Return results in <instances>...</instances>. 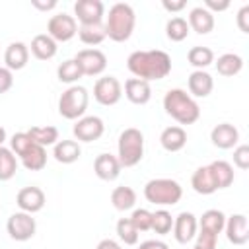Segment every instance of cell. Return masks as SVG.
Returning a JSON list of instances; mask_svg holds the SVG:
<instances>
[{
	"label": "cell",
	"mask_w": 249,
	"mask_h": 249,
	"mask_svg": "<svg viewBox=\"0 0 249 249\" xmlns=\"http://www.w3.org/2000/svg\"><path fill=\"white\" fill-rule=\"evenodd\" d=\"M216 245H218V235H214L210 231H204V230H200L196 233V247H200V249H216Z\"/></svg>",
	"instance_id": "42"
},
{
	"label": "cell",
	"mask_w": 249,
	"mask_h": 249,
	"mask_svg": "<svg viewBox=\"0 0 249 249\" xmlns=\"http://www.w3.org/2000/svg\"><path fill=\"white\" fill-rule=\"evenodd\" d=\"M115 230H117V237L124 243V245H136L138 243V230L132 226V222H130V218H121L119 222H117V226H115Z\"/></svg>",
	"instance_id": "38"
},
{
	"label": "cell",
	"mask_w": 249,
	"mask_h": 249,
	"mask_svg": "<svg viewBox=\"0 0 249 249\" xmlns=\"http://www.w3.org/2000/svg\"><path fill=\"white\" fill-rule=\"evenodd\" d=\"M144 158V134L134 128L128 126L119 134V142H117V160L121 163V167H134L136 163H140Z\"/></svg>",
	"instance_id": "4"
},
{
	"label": "cell",
	"mask_w": 249,
	"mask_h": 249,
	"mask_svg": "<svg viewBox=\"0 0 249 249\" xmlns=\"http://www.w3.org/2000/svg\"><path fill=\"white\" fill-rule=\"evenodd\" d=\"M47 35L51 39H54L56 43H66L70 41L72 37L78 35V23H76V18L68 16V14H56L49 19L47 23Z\"/></svg>",
	"instance_id": "7"
},
{
	"label": "cell",
	"mask_w": 249,
	"mask_h": 249,
	"mask_svg": "<svg viewBox=\"0 0 249 249\" xmlns=\"http://www.w3.org/2000/svg\"><path fill=\"white\" fill-rule=\"evenodd\" d=\"M210 140L216 148L220 150H230L233 146H237L239 142V130L231 124V123H220L212 128L210 132Z\"/></svg>",
	"instance_id": "16"
},
{
	"label": "cell",
	"mask_w": 249,
	"mask_h": 249,
	"mask_svg": "<svg viewBox=\"0 0 249 249\" xmlns=\"http://www.w3.org/2000/svg\"><path fill=\"white\" fill-rule=\"evenodd\" d=\"M121 163L113 154H99L93 161V171L101 181H115L121 175Z\"/></svg>",
	"instance_id": "18"
},
{
	"label": "cell",
	"mask_w": 249,
	"mask_h": 249,
	"mask_svg": "<svg viewBox=\"0 0 249 249\" xmlns=\"http://www.w3.org/2000/svg\"><path fill=\"white\" fill-rule=\"evenodd\" d=\"M31 146H33V140L29 138L27 132H16V134L10 138V150H12L18 158H21Z\"/></svg>",
	"instance_id": "39"
},
{
	"label": "cell",
	"mask_w": 249,
	"mask_h": 249,
	"mask_svg": "<svg viewBox=\"0 0 249 249\" xmlns=\"http://www.w3.org/2000/svg\"><path fill=\"white\" fill-rule=\"evenodd\" d=\"M202 8H206L210 14H214V12H224V10H228V8H230V2H228V0H222V2H216V0H206Z\"/></svg>",
	"instance_id": "45"
},
{
	"label": "cell",
	"mask_w": 249,
	"mask_h": 249,
	"mask_svg": "<svg viewBox=\"0 0 249 249\" xmlns=\"http://www.w3.org/2000/svg\"><path fill=\"white\" fill-rule=\"evenodd\" d=\"M193 249H200V247H196V245H195V247H193Z\"/></svg>",
	"instance_id": "51"
},
{
	"label": "cell",
	"mask_w": 249,
	"mask_h": 249,
	"mask_svg": "<svg viewBox=\"0 0 249 249\" xmlns=\"http://www.w3.org/2000/svg\"><path fill=\"white\" fill-rule=\"evenodd\" d=\"M14 86V74L6 66H0V93H6Z\"/></svg>",
	"instance_id": "43"
},
{
	"label": "cell",
	"mask_w": 249,
	"mask_h": 249,
	"mask_svg": "<svg viewBox=\"0 0 249 249\" xmlns=\"http://www.w3.org/2000/svg\"><path fill=\"white\" fill-rule=\"evenodd\" d=\"M237 27L243 33H249V6H243L237 12Z\"/></svg>",
	"instance_id": "44"
},
{
	"label": "cell",
	"mask_w": 249,
	"mask_h": 249,
	"mask_svg": "<svg viewBox=\"0 0 249 249\" xmlns=\"http://www.w3.org/2000/svg\"><path fill=\"white\" fill-rule=\"evenodd\" d=\"M144 196L148 202L156 206H173L181 200L183 187L175 179L158 177V179H150L144 185Z\"/></svg>",
	"instance_id": "5"
},
{
	"label": "cell",
	"mask_w": 249,
	"mask_h": 249,
	"mask_svg": "<svg viewBox=\"0 0 249 249\" xmlns=\"http://www.w3.org/2000/svg\"><path fill=\"white\" fill-rule=\"evenodd\" d=\"M126 68L138 80L152 82L163 80L171 72V56L165 51L152 49V51H134L126 58Z\"/></svg>",
	"instance_id": "1"
},
{
	"label": "cell",
	"mask_w": 249,
	"mask_h": 249,
	"mask_svg": "<svg viewBox=\"0 0 249 249\" xmlns=\"http://www.w3.org/2000/svg\"><path fill=\"white\" fill-rule=\"evenodd\" d=\"M19 160H21V165H23L27 171H41V169L47 165V150H45L43 146L33 144Z\"/></svg>",
	"instance_id": "31"
},
{
	"label": "cell",
	"mask_w": 249,
	"mask_h": 249,
	"mask_svg": "<svg viewBox=\"0 0 249 249\" xmlns=\"http://www.w3.org/2000/svg\"><path fill=\"white\" fill-rule=\"evenodd\" d=\"M95 249H123V247H121L115 239H109V237H107V239H101Z\"/></svg>",
	"instance_id": "49"
},
{
	"label": "cell",
	"mask_w": 249,
	"mask_h": 249,
	"mask_svg": "<svg viewBox=\"0 0 249 249\" xmlns=\"http://www.w3.org/2000/svg\"><path fill=\"white\" fill-rule=\"evenodd\" d=\"M16 202H18V206H19V210H21V212L35 214V212L43 210V206H45L47 198H45V193H43L39 187L29 185V187H23V189L18 193Z\"/></svg>",
	"instance_id": "14"
},
{
	"label": "cell",
	"mask_w": 249,
	"mask_h": 249,
	"mask_svg": "<svg viewBox=\"0 0 249 249\" xmlns=\"http://www.w3.org/2000/svg\"><path fill=\"white\" fill-rule=\"evenodd\" d=\"M29 60V47L21 41H16V43H10L6 53H4V62H6V68L8 70H21L25 68Z\"/></svg>",
	"instance_id": "20"
},
{
	"label": "cell",
	"mask_w": 249,
	"mask_h": 249,
	"mask_svg": "<svg viewBox=\"0 0 249 249\" xmlns=\"http://www.w3.org/2000/svg\"><path fill=\"white\" fill-rule=\"evenodd\" d=\"M187 23H189V29L196 31L198 35H206V33H210L214 29V14H210L202 6H196V8H193L189 12Z\"/></svg>",
	"instance_id": "21"
},
{
	"label": "cell",
	"mask_w": 249,
	"mask_h": 249,
	"mask_svg": "<svg viewBox=\"0 0 249 249\" xmlns=\"http://www.w3.org/2000/svg\"><path fill=\"white\" fill-rule=\"evenodd\" d=\"M82 76H84V74H82V68L78 66V62H76L74 58L64 60V62L58 64V68H56V78H58L60 82H64V84H70V86H74Z\"/></svg>",
	"instance_id": "36"
},
{
	"label": "cell",
	"mask_w": 249,
	"mask_h": 249,
	"mask_svg": "<svg viewBox=\"0 0 249 249\" xmlns=\"http://www.w3.org/2000/svg\"><path fill=\"white\" fill-rule=\"evenodd\" d=\"M160 144L165 152H179L187 144V132L183 126H167L160 134Z\"/></svg>",
	"instance_id": "22"
},
{
	"label": "cell",
	"mask_w": 249,
	"mask_h": 249,
	"mask_svg": "<svg viewBox=\"0 0 249 249\" xmlns=\"http://www.w3.org/2000/svg\"><path fill=\"white\" fill-rule=\"evenodd\" d=\"M191 187L195 189V193L198 195H212L216 193V183L212 179V173L208 169V165H202V167H196L193 177H191Z\"/></svg>",
	"instance_id": "26"
},
{
	"label": "cell",
	"mask_w": 249,
	"mask_h": 249,
	"mask_svg": "<svg viewBox=\"0 0 249 249\" xmlns=\"http://www.w3.org/2000/svg\"><path fill=\"white\" fill-rule=\"evenodd\" d=\"M124 95L134 105H146L152 99L150 82H144V80H138V78H128L124 82Z\"/></svg>",
	"instance_id": "19"
},
{
	"label": "cell",
	"mask_w": 249,
	"mask_h": 249,
	"mask_svg": "<svg viewBox=\"0 0 249 249\" xmlns=\"http://www.w3.org/2000/svg\"><path fill=\"white\" fill-rule=\"evenodd\" d=\"M111 204L115 210H130L134 208L136 204V193L132 187H126V185H121V187H115L113 193H111Z\"/></svg>",
	"instance_id": "28"
},
{
	"label": "cell",
	"mask_w": 249,
	"mask_h": 249,
	"mask_svg": "<svg viewBox=\"0 0 249 249\" xmlns=\"http://www.w3.org/2000/svg\"><path fill=\"white\" fill-rule=\"evenodd\" d=\"M165 35H167V39L173 41V43L185 41L187 35H189V23H187V19L181 18V16L171 18V19L165 23Z\"/></svg>",
	"instance_id": "35"
},
{
	"label": "cell",
	"mask_w": 249,
	"mask_h": 249,
	"mask_svg": "<svg viewBox=\"0 0 249 249\" xmlns=\"http://www.w3.org/2000/svg\"><path fill=\"white\" fill-rule=\"evenodd\" d=\"M58 51V45L54 39H51L47 33H39L31 39V54L37 60H51Z\"/></svg>",
	"instance_id": "24"
},
{
	"label": "cell",
	"mask_w": 249,
	"mask_h": 249,
	"mask_svg": "<svg viewBox=\"0 0 249 249\" xmlns=\"http://www.w3.org/2000/svg\"><path fill=\"white\" fill-rule=\"evenodd\" d=\"M130 222L132 226L140 231H148L152 228V212L146 210V208H134L132 214H130Z\"/></svg>",
	"instance_id": "40"
},
{
	"label": "cell",
	"mask_w": 249,
	"mask_h": 249,
	"mask_svg": "<svg viewBox=\"0 0 249 249\" xmlns=\"http://www.w3.org/2000/svg\"><path fill=\"white\" fill-rule=\"evenodd\" d=\"M25 132L29 134V138L33 140V144L43 146V148L54 146L58 142V128L56 126H51V124H47V126H31Z\"/></svg>",
	"instance_id": "29"
},
{
	"label": "cell",
	"mask_w": 249,
	"mask_h": 249,
	"mask_svg": "<svg viewBox=\"0 0 249 249\" xmlns=\"http://www.w3.org/2000/svg\"><path fill=\"white\" fill-rule=\"evenodd\" d=\"M208 169L212 173V179L216 183V189H226L233 183V165L226 160H216L212 163H208Z\"/></svg>",
	"instance_id": "25"
},
{
	"label": "cell",
	"mask_w": 249,
	"mask_h": 249,
	"mask_svg": "<svg viewBox=\"0 0 249 249\" xmlns=\"http://www.w3.org/2000/svg\"><path fill=\"white\" fill-rule=\"evenodd\" d=\"M198 230V220L193 212H181L173 218V235L177 239V243H189L193 241V237L196 235Z\"/></svg>",
	"instance_id": "13"
},
{
	"label": "cell",
	"mask_w": 249,
	"mask_h": 249,
	"mask_svg": "<svg viewBox=\"0 0 249 249\" xmlns=\"http://www.w3.org/2000/svg\"><path fill=\"white\" fill-rule=\"evenodd\" d=\"M18 171V156L6 148L0 146V181H10Z\"/></svg>",
	"instance_id": "33"
},
{
	"label": "cell",
	"mask_w": 249,
	"mask_h": 249,
	"mask_svg": "<svg viewBox=\"0 0 249 249\" xmlns=\"http://www.w3.org/2000/svg\"><path fill=\"white\" fill-rule=\"evenodd\" d=\"M31 4H33V8H37V10H43V12H49V10H53V8H56V0H49V2H41V0H33Z\"/></svg>",
	"instance_id": "48"
},
{
	"label": "cell",
	"mask_w": 249,
	"mask_h": 249,
	"mask_svg": "<svg viewBox=\"0 0 249 249\" xmlns=\"http://www.w3.org/2000/svg\"><path fill=\"white\" fill-rule=\"evenodd\" d=\"M74 14L80 25H93V23H101L105 16V6L101 0H78L74 4Z\"/></svg>",
	"instance_id": "12"
},
{
	"label": "cell",
	"mask_w": 249,
	"mask_h": 249,
	"mask_svg": "<svg viewBox=\"0 0 249 249\" xmlns=\"http://www.w3.org/2000/svg\"><path fill=\"white\" fill-rule=\"evenodd\" d=\"M224 224H226V214L218 208H210V210L202 212V216L198 220V228L204 231H210L214 235H218L224 230Z\"/></svg>",
	"instance_id": "30"
},
{
	"label": "cell",
	"mask_w": 249,
	"mask_h": 249,
	"mask_svg": "<svg viewBox=\"0 0 249 249\" xmlns=\"http://www.w3.org/2000/svg\"><path fill=\"white\" fill-rule=\"evenodd\" d=\"M187 86H189V95L193 99L195 97H208L214 89V80L206 70H195L189 74Z\"/></svg>",
	"instance_id": "17"
},
{
	"label": "cell",
	"mask_w": 249,
	"mask_h": 249,
	"mask_svg": "<svg viewBox=\"0 0 249 249\" xmlns=\"http://www.w3.org/2000/svg\"><path fill=\"white\" fill-rule=\"evenodd\" d=\"M105 132V124L103 121L97 117V115H88V117H82L74 123L72 126V134L78 142H93V140H99Z\"/></svg>",
	"instance_id": "10"
},
{
	"label": "cell",
	"mask_w": 249,
	"mask_h": 249,
	"mask_svg": "<svg viewBox=\"0 0 249 249\" xmlns=\"http://www.w3.org/2000/svg\"><path fill=\"white\" fill-rule=\"evenodd\" d=\"M6 230L10 233V237L14 241H27L35 235V230H37V224H35V218L33 214H27V212H14L8 222H6Z\"/></svg>",
	"instance_id": "8"
},
{
	"label": "cell",
	"mask_w": 249,
	"mask_h": 249,
	"mask_svg": "<svg viewBox=\"0 0 249 249\" xmlns=\"http://www.w3.org/2000/svg\"><path fill=\"white\" fill-rule=\"evenodd\" d=\"M226 237L233 245H245L249 239V228H247V216L245 214H231L226 218L224 224Z\"/></svg>",
	"instance_id": "15"
},
{
	"label": "cell",
	"mask_w": 249,
	"mask_h": 249,
	"mask_svg": "<svg viewBox=\"0 0 249 249\" xmlns=\"http://www.w3.org/2000/svg\"><path fill=\"white\" fill-rule=\"evenodd\" d=\"M233 163L239 169H247L249 167V146L247 144H239L233 150Z\"/></svg>",
	"instance_id": "41"
},
{
	"label": "cell",
	"mask_w": 249,
	"mask_h": 249,
	"mask_svg": "<svg viewBox=\"0 0 249 249\" xmlns=\"http://www.w3.org/2000/svg\"><path fill=\"white\" fill-rule=\"evenodd\" d=\"M216 64V70L220 76H226V78H231L235 74L241 72L243 68V58L235 53H224L218 56V60L214 62Z\"/></svg>",
	"instance_id": "27"
},
{
	"label": "cell",
	"mask_w": 249,
	"mask_h": 249,
	"mask_svg": "<svg viewBox=\"0 0 249 249\" xmlns=\"http://www.w3.org/2000/svg\"><path fill=\"white\" fill-rule=\"evenodd\" d=\"M163 109L179 124H193L200 119L198 103L181 88H173L163 95Z\"/></svg>",
	"instance_id": "3"
},
{
	"label": "cell",
	"mask_w": 249,
	"mask_h": 249,
	"mask_svg": "<svg viewBox=\"0 0 249 249\" xmlns=\"http://www.w3.org/2000/svg\"><path fill=\"white\" fill-rule=\"evenodd\" d=\"M74 60L82 68L84 76H99L107 68V56L99 49H82L74 56Z\"/></svg>",
	"instance_id": "11"
},
{
	"label": "cell",
	"mask_w": 249,
	"mask_h": 249,
	"mask_svg": "<svg viewBox=\"0 0 249 249\" xmlns=\"http://www.w3.org/2000/svg\"><path fill=\"white\" fill-rule=\"evenodd\" d=\"M78 37L84 45H99L105 41V29H103V23H93V25H80L78 27Z\"/></svg>",
	"instance_id": "34"
},
{
	"label": "cell",
	"mask_w": 249,
	"mask_h": 249,
	"mask_svg": "<svg viewBox=\"0 0 249 249\" xmlns=\"http://www.w3.org/2000/svg\"><path fill=\"white\" fill-rule=\"evenodd\" d=\"M187 60H189V64L195 66L196 70H204L206 66H210V64L214 62V53H212V49H208V47L196 45V47H191V49H189Z\"/></svg>",
	"instance_id": "32"
},
{
	"label": "cell",
	"mask_w": 249,
	"mask_h": 249,
	"mask_svg": "<svg viewBox=\"0 0 249 249\" xmlns=\"http://www.w3.org/2000/svg\"><path fill=\"white\" fill-rule=\"evenodd\" d=\"M161 6H163V10L175 14V12H181V10L187 6V2H185V0H177V2H173V0H171V2H169V0H163Z\"/></svg>",
	"instance_id": "46"
},
{
	"label": "cell",
	"mask_w": 249,
	"mask_h": 249,
	"mask_svg": "<svg viewBox=\"0 0 249 249\" xmlns=\"http://www.w3.org/2000/svg\"><path fill=\"white\" fill-rule=\"evenodd\" d=\"M138 249H169L167 243L160 241V239H146L138 245Z\"/></svg>",
	"instance_id": "47"
},
{
	"label": "cell",
	"mask_w": 249,
	"mask_h": 249,
	"mask_svg": "<svg viewBox=\"0 0 249 249\" xmlns=\"http://www.w3.org/2000/svg\"><path fill=\"white\" fill-rule=\"evenodd\" d=\"M4 142H6V130L4 126H0V146H4Z\"/></svg>",
	"instance_id": "50"
},
{
	"label": "cell",
	"mask_w": 249,
	"mask_h": 249,
	"mask_svg": "<svg viewBox=\"0 0 249 249\" xmlns=\"http://www.w3.org/2000/svg\"><path fill=\"white\" fill-rule=\"evenodd\" d=\"M150 230L156 231L158 235H167L173 230V216L165 208L152 212V228Z\"/></svg>",
	"instance_id": "37"
},
{
	"label": "cell",
	"mask_w": 249,
	"mask_h": 249,
	"mask_svg": "<svg viewBox=\"0 0 249 249\" xmlns=\"http://www.w3.org/2000/svg\"><path fill=\"white\" fill-rule=\"evenodd\" d=\"M88 101H89V93L84 86H70L62 91V95L58 97V113L60 117L68 119V121H78L84 117L86 109H88Z\"/></svg>",
	"instance_id": "6"
},
{
	"label": "cell",
	"mask_w": 249,
	"mask_h": 249,
	"mask_svg": "<svg viewBox=\"0 0 249 249\" xmlns=\"http://www.w3.org/2000/svg\"><path fill=\"white\" fill-rule=\"evenodd\" d=\"M80 156H82V148L76 140H58L53 148V158L64 165L78 161Z\"/></svg>",
	"instance_id": "23"
},
{
	"label": "cell",
	"mask_w": 249,
	"mask_h": 249,
	"mask_svg": "<svg viewBox=\"0 0 249 249\" xmlns=\"http://www.w3.org/2000/svg\"><path fill=\"white\" fill-rule=\"evenodd\" d=\"M136 25V14L130 4L117 2L109 8V14L105 18V35L115 43H124L130 39Z\"/></svg>",
	"instance_id": "2"
},
{
	"label": "cell",
	"mask_w": 249,
	"mask_h": 249,
	"mask_svg": "<svg viewBox=\"0 0 249 249\" xmlns=\"http://www.w3.org/2000/svg\"><path fill=\"white\" fill-rule=\"evenodd\" d=\"M93 97L99 105H105V107L117 105L123 97V86L115 76H103L93 86Z\"/></svg>",
	"instance_id": "9"
}]
</instances>
